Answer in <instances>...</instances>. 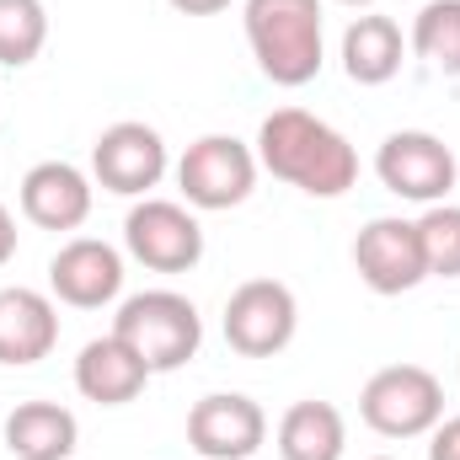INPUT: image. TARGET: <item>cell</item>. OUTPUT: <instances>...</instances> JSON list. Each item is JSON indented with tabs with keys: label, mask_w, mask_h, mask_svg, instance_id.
<instances>
[{
	"label": "cell",
	"mask_w": 460,
	"mask_h": 460,
	"mask_svg": "<svg viewBox=\"0 0 460 460\" xmlns=\"http://www.w3.org/2000/svg\"><path fill=\"white\" fill-rule=\"evenodd\" d=\"M246 43L257 70L273 86H311L327 65V32H322V0H246L241 5Z\"/></svg>",
	"instance_id": "2"
},
{
	"label": "cell",
	"mask_w": 460,
	"mask_h": 460,
	"mask_svg": "<svg viewBox=\"0 0 460 460\" xmlns=\"http://www.w3.org/2000/svg\"><path fill=\"white\" fill-rule=\"evenodd\" d=\"M353 268H358L364 289H375V295H407V289H418L429 279L418 220L375 215L369 226L353 235Z\"/></svg>",
	"instance_id": "10"
},
{
	"label": "cell",
	"mask_w": 460,
	"mask_h": 460,
	"mask_svg": "<svg viewBox=\"0 0 460 460\" xmlns=\"http://www.w3.org/2000/svg\"><path fill=\"white\" fill-rule=\"evenodd\" d=\"M59 348V305L43 289L5 284L0 289V364L27 369Z\"/></svg>",
	"instance_id": "13"
},
{
	"label": "cell",
	"mask_w": 460,
	"mask_h": 460,
	"mask_svg": "<svg viewBox=\"0 0 460 460\" xmlns=\"http://www.w3.org/2000/svg\"><path fill=\"white\" fill-rule=\"evenodd\" d=\"M262 439H268V412L241 391H215L188 412V445L204 460H252Z\"/></svg>",
	"instance_id": "12"
},
{
	"label": "cell",
	"mask_w": 460,
	"mask_h": 460,
	"mask_svg": "<svg viewBox=\"0 0 460 460\" xmlns=\"http://www.w3.org/2000/svg\"><path fill=\"white\" fill-rule=\"evenodd\" d=\"M375 177H380L385 193L429 209V204H445L450 199L460 166H456V150L439 134H429V128H396L375 150Z\"/></svg>",
	"instance_id": "5"
},
{
	"label": "cell",
	"mask_w": 460,
	"mask_h": 460,
	"mask_svg": "<svg viewBox=\"0 0 460 460\" xmlns=\"http://www.w3.org/2000/svg\"><path fill=\"white\" fill-rule=\"evenodd\" d=\"M113 338H123V343L134 348L150 375H172L188 358H199V348H204V316L177 289H139V295H128L118 305Z\"/></svg>",
	"instance_id": "3"
},
{
	"label": "cell",
	"mask_w": 460,
	"mask_h": 460,
	"mask_svg": "<svg viewBox=\"0 0 460 460\" xmlns=\"http://www.w3.org/2000/svg\"><path fill=\"white\" fill-rule=\"evenodd\" d=\"M11 257H16V215L0 204V268H5Z\"/></svg>",
	"instance_id": "23"
},
{
	"label": "cell",
	"mask_w": 460,
	"mask_h": 460,
	"mask_svg": "<svg viewBox=\"0 0 460 460\" xmlns=\"http://www.w3.org/2000/svg\"><path fill=\"white\" fill-rule=\"evenodd\" d=\"M22 215L38 230H81L92 220V177L75 161H38L22 177Z\"/></svg>",
	"instance_id": "14"
},
{
	"label": "cell",
	"mask_w": 460,
	"mask_h": 460,
	"mask_svg": "<svg viewBox=\"0 0 460 460\" xmlns=\"http://www.w3.org/2000/svg\"><path fill=\"white\" fill-rule=\"evenodd\" d=\"M49 43V11L43 0H0V65L27 70Z\"/></svg>",
	"instance_id": "20"
},
{
	"label": "cell",
	"mask_w": 460,
	"mask_h": 460,
	"mask_svg": "<svg viewBox=\"0 0 460 460\" xmlns=\"http://www.w3.org/2000/svg\"><path fill=\"white\" fill-rule=\"evenodd\" d=\"M358 418L380 439H423L445 418V385L423 364H385L358 391Z\"/></svg>",
	"instance_id": "4"
},
{
	"label": "cell",
	"mask_w": 460,
	"mask_h": 460,
	"mask_svg": "<svg viewBox=\"0 0 460 460\" xmlns=\"http://www.w3.org/2000/svg\"><path fill=\"white\" fill-rule=\"evenodd\" d=\"M369 460H391V456H369Z\"/></svg>",
	"instance_id": "26"
},
{
	"label": "cell",
	"mask_w": 460,
	"mask_h": 460,
	"mask_svg": "<svg viewBox=\"0 0 460 460\" xmlns=\"http://www.w3.org/2000/svg\"><path fill=\"white\" fill-rule=\"evenodd\" d=\"M257 150L241 145L235 134H204L182 150L177 161V188L188 199V209H235L252 199L257 188Z\"/></svg>",
	"instance_id": "6"
},
{
	"label": "cell",
	"mask_w": 460,
	"mask_h": 460,
	"mask_svg": "<svg viewBox=\"0 0 460 460\" xmlns=\"http://www.w3.org/2000/svg\"><path fill=\"white\" fill-rule=\"evenodd\" d=\"M418 241H423V262L429 279H460V204H429L418 215Z\"/></svg>",
	"instance_id": "21"
},
{
	"label": "cell",
	"mask_w": 460,
	"mask_h": 460,
	"mask_svg": "<svg viewBox=\"0 0 460 460\" xmlns=\"http://www.w3.org/2000/svg\"><path fill=\"white\" fill-rule=\"evenodd\" d=\"M49 295L70 311H102L123 295V252L113 241L75 235L49 257Z\"/></svg>",
	"instance_id": "11"
},
{
	"label": "cell",
	"mask_w": 460,
	"mask_h": 460,
	"mask_svg": "<svg viewBox=\"0 0 460 460\" xmlns=\"http://www.w3.org/2000/svg\"><path fill=\"white\" fill-rule=\"evenodd\" d=\"M300 332V300L279 279H246L226 300V343L241 358H273Z\"/></svg>",
	"instance_id": "8"
},
{
	"label": "cell",
	"mask_w": 460,
	"mask_h": 460,
	"mask_svg": "<svg viewBox=\"0 0 460 460\" xmlns=\"http://www.w3.org/2000/svg\"><path fill=\"white\" fill-rule=\"evenodd\" d=\"M456 369H460V364H456Z\"/></svg>",
	"instance_id": "27"
},
{
	"label": "cell",
	"mask_w": 460,
	"mask_h": 460,
	"mask_svg": "<svg viewBox=\"0 0 460 460\" xmlns=\"http://www.w3.org/2000/svg\"><path fill=\"white\" fill-rule=\"evenodd\" d=\"M172 11H182V16H220L230 0H166Z\"/></svg>",
	"instance_id": "24"
},
{
	"label": "cell",
	"mask_w": 460,
	"mask_h": 460,
	"mask_svg": "<svg viewBox=\"0 0 460 460\" xmlns=\"http://www.w3.org/2000/svg\"><path fill=\"white\" fill-rule=\"evenodd\" d=\"M252 150H257V166L268 177L300 188L305 199H343L358 182V150L348 145V134L305 108L268 113Z\"/></svg>",
	"instance_id": "1"
},
{
	"label": "cell",
	"mask_w": 460,
	"mask_h": 460,
	"mask_svg": "<svg viewBox=\"0 0 460 460\" xmlns=\"http://www.w3.org/2000/svg\"><path fill=\"white\" fill-rule=\"evenodd\" d=\"M407 43L439 75H460V0H429L412 16V38Z\"/></svg>",
	"instance_id": "19"
},
{
	"label": "cell",
	"mask_w": 460,
	"mask_h": 460,
	"mask_svg": "<svg viewBox=\"0 0 460 460\" xmlns=\"http://www.w3.org/2000/svg\"><path fill=\"white\" fill-rule=\"evenodd\" d=\"M402 59H407V38L391 16H353L343 32V75L353 86H385L402 75Z\"/></svg>",
	"instance_id": "17"
},
{
	"label": "cell",
	"mask_w": 460,
	"mask_h": 460,
	"mask_svg": "<svg viewBox=\"0 0 460 460\" xmlns=\"http://www.w3.org/2000/svg\"><path fill=\"white\" fill-rule=\"evenodd\" d=\"M338 5H353V11H369L375 0H338Z\"/></svg>",
	"instance_id": "25"
},
{
	"label": "cell",
	"mask_w": 460,
	"mask_h": 460,
	"mask_svg": "<svg viewBox=\"0 0 460 460\" xmlns=\"http://www.w3.org/2000/svg\"><path fill=\"white\" fill-rule=\"evenodd\" d=\"M279 456L284 460H343L348 450V423L332 402H295L279 418Z\"/></svg>",
	"instance_id": "18"
},
{
	"label": "cell",
	"mask_w": 460,
	"mask_h": 460,
	"mask_svg": "<svg viewBox=\"0 0 460 460\" xmlns=\"http://www.w3.org/2000/svg\"><path fill=\"white\" fill-rule=\"evenodd\" d=\"M429 460H460V412L434 423V434H429Z\"/></svg>",
	"instance_id": "22"
},
{
	"label": "cell",
	"mask_w": 460,
	"mask_h": 460,
	"mask_svg": "<svg viewBox=\"0 0 460 460\" xmlns=\"http://www.w3.org/2000/svg\"><path fill=\"white\" fill-rule=\"evenodd\" d=\"M150 385V369L123 338H92L75 358V391L97 407H128Z\"/></svg>",
	"instance_id": "15"
},
{
	"label": "cell",
	"mask_w": 460,
	"mask_h": 460,
	"mask_svg": "<svg viewBox=\"0 0 460 460\" xmlns=\"http://www.w3.org/2000/svg\"><path fill=\"white\" fill-rule=\"evenodd\" d=\"M166 166H172V150H166L161 128H150L139 118L108 123L92 145V182L118 199H150V188H161Z\"/></svg>",
	"instance_id": "9"
},
{
	"label": "cell",
	"mask_w": 460,
	"mask_h": 460,
	"mask_svg": "<svg viewBox=\"0 0 460 460\" xmlns=\"http://www.w3.org/2000/svg\"><path fill=\"white\" fill-rule=\"evenodd\" d=\"M123 246L150 273H193L204 262V226L188 204L139 199L123 220Z\"/></svg>",
	"instance_id": "7"
},
{
	"label": "cell",
	"mask_w": 460,
	"mask_h": 460,
	"mask_svg": "<svg viewBox=\"0 0 460 460\" xmlns=\"http://www.w3.org/2000/svg\"><path fill=\"white\" fill-rule=\"evenodd\" d=\"M0 439L16 460H70L81 445V423L59 402H16L0 423Z\"/></svg>",
	"instance_id": "16"
}]
</instances>
